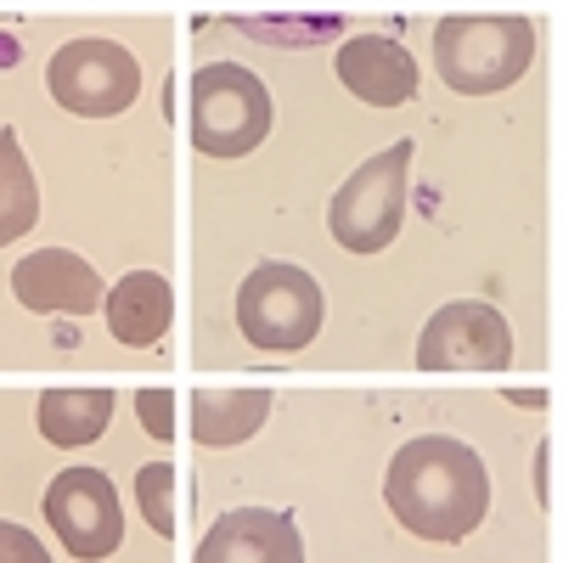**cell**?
<instances>
[{"mask_svg":"<svg viewBox=\"0 0 563 563\" xmlns=\"http://www.w3.org/2000/svg\"><path fill=\"white\" fill-rule=\"evenodd\" d=\"M321 316H327V299H321V282L288 260H265L243 276L238 288V327L243 339L265 355H294L305 350L316 333H321Z\"/></svg>","mask_w":563,"mask_h":563,"instance_id":"277c9868","label":"cell"},{"mask_svg":"<svg viewBox=\"0 0 563 563\" xmlns=\"http://www.w3.org/2000/svg\"><path fill=\"white\" fill-rule=\"evenodd\" d=\"M40 220V186L34 169L23 158V141L12 124H0V249H12L18 238H29Z\"/></svg>","mask_w":563,"mask_h":563,"instance_id":"9a60e30c","label":"cell"},{"mask_svg":"<svg viewBox=\"0 0 563 563\" xmlns=\"http://www.w3.org/2000/svg\"><path fill=\"white\" fill-rule=\"evenodd\" d=\"M417 63L395 34H355L339 45V85L366 108H400L417 97Z\"/></svg>","mask_w":563,"mask_h":563,"instance_id":"8fae6325","label":"cell"},{"mask_svg":"<svg viewBox=\"0 0 563 563\" xmlns=\"http://www.w3.org/2000/svg\"><path fill=\"white\" fill-rule=\"evenodd\" d=\"M406 186H411V141H395L378 158H366L327 203L339 249L350 254H384L406 225Z\"/></svg>","mask_w":563,"mask_h":563,"instance_id":"5b68a950","label":"cell"},{"mask_svg":"<svg viewBox=\"0 0 563 563\" xmlns=\"http://www.w3.org/2000/svg\"><path fill=\"white\" fill-rule=\"evenodd\" d=\"M507 400H512V406H525V411H541L552 395H547V389H507Z\"/></svg>","mask_w":563,"mask_h":563,"instance_id":"ffe728a7","label":"cell"},{"mask_svg":"<svg viewBox=\"0 0 563 563\" xmlns=\"http://www.w3.org/2000/svg\"><path fill=\"white\" fill-rule=\"evenodd\" d=\"M45 85L52 97L79 113V119H113L141 97V63L135 52H124L119 40H68L45 63Z\"/></svg>","mask_w":563,"mask_h":563,"instance_id":"8992f818","label":"cell"},{"mask_svg":"<svg viewBox=\"0 0 563 563\" xmlns=\"http://www.w3.org/2000/svg\"><path fill=\"white\" fill-rule=\"evenodd\" d=\"M547 467H552V440L536 451V496H541V507H552V474Z\"/></svg>","mask_w":563,"mask_h":563,"instance_id":"d6986e66","label":"cell"},{"mask_svg":"<svg viewBox=\"0 0 563 563\" xmlns=\"http://www.w3.org/2000/svg\"><path fill=\"white\" fill-rule=\"evenodd\" d=\"M12 294L23 310L34 316H90L102 310L108 288L90 260H79L74 249H34L12 265Z\"/></svg>","mask_w":563,"mask_h":563,"instance_id":"9c48e42d","label":"cell"},{"mask_svg":"<svg viewBox=\"0 0 563 563\" xmlns=\"http://www.w3.org/2000/svg\"><path fill=\"white\" fill-rule=\"evenodd\" d=\"M422 372H507L512 366V327L485 299H456L429 316L417 339Z\"/></svg>","mask_w":563,"mask_h":563,"instance_id":"ba28073f","label":"cell"},{"mask_svg":"<svg viewBox=\"0 0 563 563\" xmlns=\"http://www.w3.org/2000/svg\"><path fill=\"white\" fill-rule=\"evenodd\" d=\"M135 507L158 536H175V467L169 462L135 467Z\"/></svg>","mask_w":563,"mask_h":563,"instance_id":"2e32d148","label":"cell"},{"mask_svg":"<svg viewBox=\"0 0 563 563\" xmlns=\"http://www.w3.org/2000/svg\"><path fill=\"white\" fill-rule=\"evenodd\" d=\"M271 417V389H198L192 395V440L220 451L243 445L265 429Z\"/></svg>","mask_w":563,"mask_h":563,"instance_id":"4fadbf2b","label":"cell"},{"mask_svg":"<svg viewBox=\"0 0 563 563\" xmlns=\"http://www.w3.org/2000/svg\"><path fill=\"white\" fill-rule=\"evenodd\" d=\"M536 63V23L512 12H451L434 23V68L456 97H496Z\"/></svg>","mask_w":563,"mask_h":563,"instance_id":"7a4b0ae2","label":"cell"},{"mask_svg":"<svg viewBox=\"0 0 563 563\" xmlns=\"http://www.w3.org/2000/svg\"><path fill=\"white\" fill-rule=\"evenodd\" d=\"M102 316H108V333L130 350H147L169 333V316H175V294L158 271H130L119 276L108 299H102Z\"/></svg>","mask_w":563,"mask_h":563,"instance_id":"7c38bea8","label":"cell"},{"mask_svg":"<svg viewBox=\"0 0 563 563\" xmlns=\"http://www.w3.org/2000/svg\"><path fill=\"white\" fill-rule=\"evenodd\" d=\"M34 417H40V434L52 445H63V451L90 445L113 422V389H45Z\"/></svg>","mask_w":563,"mask_h":563,"instance_id":"5bb4252c","label":"cell"},{"mask_svg":"<svg viewBox=\"0 0 563 563\" xmlns=\"http://www.w3.org/2000/svg\"><path fill=\"white\" fill-rule=\"evenodd\" d=\"M276 108L254 68L203 63L192 74V147L209 158H249L271 135Z\"/></svg>","mask_w":563,"mask_h":563,"instance_id":"3957f363","label":"cell"},{"mask_svg":"<svg viewBox=\"0 0 563 563\" xmlns=\"http://www.w3.org/2000/svg\"><path fill=\"white\" fill-rule=\"evenodd\" d=\"M135 417L153 440H175V395L169 389H141L135 395Z\"/></svg>","mask_w":563,"mask_h":563,"instance_id":"e0dca14e","label":"cell"},{"mask_svg":"<svg viewBox=\"0 0 563 563\" xmlns=\"http://www.w3.org/2000/svg\"><path fill=\"white\" fill-rule=\"evenodd\" d=\"M45 525L57 530V541L79 563L113 558L119 541H124V507H119L113 479L102 467H63V474L45 485Z\"/></svg>","mask_w":563,"mask_h":563,"instance_id":"52a82bcc","label":"cell"},{"mask_svg":"<svg viewBox=\"0 0 563 563\" xmlns=\"http://www.w3.org/2000/svg\"><path fill=\"white\" fill-rule=\"evenodd\" d=\"M0 563H52V552H45V541L12 519H0Z\"/></svg>","mask_w":563,"mask_h":563,"instance_id":"ac0fdd59","label":"cell"},{"mask_svg":"<svg viewBox=\"0 0 563 563\" xmlns=\"http://www.w3.org/2000/svg\"><path fill=\"white\" fill-rule=\"evenodd\" d=\"M192 563H305V536L288 512L238 507L203 530Z\"/></svg>","mask_w":563,"mask_h":563,"instance_id":"30bf717a","label":"cell"},{"mask_svg":"<svg viewBox=\"0 0 563 563\" xmlns=\"http://www.w3.org/2000/svg\"><path fill=\"white\" fill-rule=\"evenodd\" d=\"M384 501L417 541H467L490 512V474L474 445L451 434H417L395 451L384 474Z\"/></svg>","mask_w":563,"mask_h":563,"instance_id":"6da1fadb","label":"cell"}]
</instances>
